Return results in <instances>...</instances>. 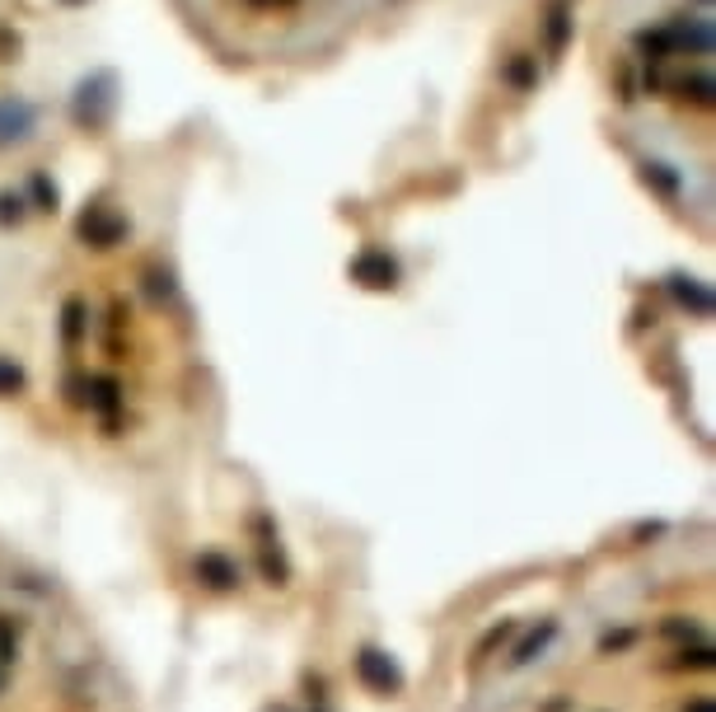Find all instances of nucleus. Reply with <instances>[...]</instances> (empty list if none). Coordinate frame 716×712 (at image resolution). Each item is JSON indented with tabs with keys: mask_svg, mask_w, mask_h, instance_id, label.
I'll return each instance as SVG.
<instances>
[{
	"mask_svg": "<svg viewBox=\"0 0 716 712\" xmlns=\"http://www.w3.org/2000/svg\"><path fill=\"white\" fill-rule=\"evenodd\" d=\"M10 656V623H0V662Z\"/></svg>",
	"mask_w": 716,
	"mask_h": 712,
	"instance_id": "3",
	"label": "nucleus"
},
{
	"mask_svg": "<svg viewBox=\"0 0 716 712\" xmlns=\"http://www.w3.org/2000/svg\"><path fill=\"white\" fill-rule=\"evenodd\" d=\"M356 670H361V680L371 685V689H379V693H394V689H398V670L389 666V656H384V652H371V647H365V652L356 656Z\"/></svg>",
	"mask_w": 716,
	"mask_h": 712,
	"instance_id": "1",
	"label": "nucleus"
},
{
	"mask_svg": "<svg viewBox=\"0 0 716 712\" xmlns=\"http://www.w3.org/2000/svg\"><path fill=\"white\" fill-rule=\"evenodd\" d=\"M197 572H202V577L212 581V586H230V581H235V567L225 563V558H216V553H206V558L197 563Z\"/></svg>",
	"mask_w": 716,
	"mask_h": 712,
	"instance_id": "2",
	"label": "nucleus"
}]
</instances>
